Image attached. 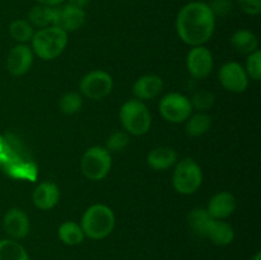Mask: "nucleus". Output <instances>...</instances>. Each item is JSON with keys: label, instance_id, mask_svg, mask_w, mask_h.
Masks as SVG:
<instances>
[{"label": "nucleus", "instance_id": "nucleus-26", "mask_svg": "<svg viewBox=\"0 0 261 260\" xmlns=\"http://www.w3.org/2000/svg\"><path fill=\"white\" fill-rule=\"evenodd\" d=\"M82 106H83V99L82 96L76 92H69V93L64 94L59 101V109L63 114L73 115L81 111Z\"/></svg>", "mask_w": 261, "mask_h": 260}, {"label": "nucleus", "instance_id": "nucleus-27", "mask_svg": "<svg viewBox=\"0 0 261 260\" xmlns=\"http://www.w3.org/2000/svg\"><path fill=\"white\" fill-rule=\"evenodd\" d=\"M214 94L206 89H201L194 93V96L190 98V103L193 109L200 110V111H208L214 105Z\"/></svg>", "mask_w": 261, "mask_h": 260}, {"label": "nucleus", "instance_id": "nucleus-34", "mask_svg": "<svg viewBox=\"0 0 261 260\" xmlns=\"http://www.w3.org/2000/svg\"><path fill=\"white\" fill-rule=\"evenodd\" d=\"M251 260H261V252H256Z\"/></svg>", "mask_w": 261, "mask_h": 260}, {"label": "nucleus", "instance_id": "nucleus-30", "mask_svg": "<svg viewBox=\"0 0 261 260\" xmlns=\"http://www.w3.org/2000/svg\"><path fill=\"white\" fill-rule=\"evenodd\" d=\"M208 5L214 17H227L233 9L232 0H211Z\"/></svg>", "mask_w": 261, "mask_h": 260}, {"label": "nucleus", "instance_id": "nucleus-31", "mask_svg": "<svg viewBox=\"0 0 261 260\" xmlns=\"http://www.w3.org/2000/svg\"><path fill=\"white\" fill-rule=\"evenodd\" d=\"M240 9L249 15H259L261 12V0H236Z\"/></svg>", "mask_w": 261, "mask_h": 260}, {"label": "nucleus", "instance_id": "nucleus-5", "mask_svg": "<svg viewBox=\"0 0 261 260\" xmlns=\"http://www.w3.org/2000/svg\"><path fill=\"white\" fill-rule=\"evenodd\" d=\"M203 183V171L191 158L180 161L173 171L172 184L177 193L184 195L194 194Z\"/></svg>", "mask_w": 261, "mask_h": 260}, {"label": "nucleus", "instance_id": "nucleus-19", "mask_svg": "<svg viewBox=\"0 0 261 260\" xmlns=\"http://www.w3.org/2000/svg\"><path fill=\"white\" fill-rule=\"evenodd\" d=\"M231 43L239 53L251 54L257 50L259 40H257L256 35L250 30H240L232 35Z\"/></svg>", "mask_w": 261, "mask_h": 260}, {"label": "nucleus", "instance_id": "nucleus-7", "mask_svg": "<svg viewBox=\"0 0 261 260\" xmlns=\"http://www.w3.org/2000/svg\"><path fill=\"white\" fill-rule=\"evenodd\" d=\"M79 88L82 93L89 99L98 101L111 93L114 88V82H112L111 75L106 71L93 70L82 78Z\"/></svg>", "mask_w": 261, "mask_h": 260}, {"label": "nucleus", "instance_id": "nucleus-15", "mask_svg": "<svg viewBox=\"0 0 261 260\" xmlns=\"http://www.w3.org/2000/svg\"><path fill=\"white\" fill-rule=\"evenodd\" d=\"M163 89V81L155 74H147L138 79L133 86V93L137 99H152Z\"/></svg>", "mask_w": 261, "mask_h": 260}, {"label": "nucleus", "instance_id": "nucleus-6", "mask_svg": "<svg viewBox=\"0 0 261 260\" xmlns=\"http://www.w3.org/2000/svg\"><path fill=\"white\" fill-rule=\"evenodd\" d=\"M83 175L92 181H99L111 170V154L103 147H92L86 150L81 161Z\"/></svg>", "mask_w": 261, "mask_h": 260}, {"label": "nucleus", "instance_id": "nucleus-10", "mask_svg": "<svg viewBox=\"0 0 261 260\" xmlns=\"http://www.w3.org/2000/svg\"><path fill=\"white\" fill-rule=\"evenodd\" d=\"M186 66L190 75L195 79L206 78L213 69V55L211 50L204 46H194L188 54Z\"/></svg>", "mask_w": 261, "mask_h": 260}, {"label": "nucleus", "instance_id": "nucleus-24", "mask_svg": "<svg viewBox=\"0 0 261 260\" xmlns=\"http://www.w3.org/2000/svg\"><path fill=\"white\" fill-rule=\"evenodd\" d=\"M9 33L12 38L17 42L24 43L32 40L33 35V27L30 24L28 20L24 19H15L10 23L9 25Z\"/></svg>", "mask_w": 261, "mask_h": 260}, {"label": "nucleus", "instance_id": "nucleus-3", "mask_svg": "<svg viewBox=\"0 0 261 260\" xmlns=\"http://www.w3.org/2000/svg\"><path fill=\"white\" fill-rule=\"evenodd\" d=\"M81 227L84 232V236L89 239H105L111 233L115 227L114 212L103 204H94L84 212Z\"/></svg>", "mask_w": 261, "mask_h": 260}, {"label": "nucleus", "instance_id": "nucleus-18", "mask_svg": "<svg viewBox=\"0 0 261 260\" xmlns=\"http://www.w3.org/2000/svg\"><path fill=\"white\" fill-rule=\"evenodd\" d=\"M148 165L157 171H165L172 167L177 161V153L172 148L160 147L154 148L148 154Z\"/></svg>", "mask_w": 261, "mask_h": 260}, {"label": "nucleus", "instance_id": "nucleus-25", "mask_svg": "<svg viewBox=\"0 0 261 260\" xmlns=\"http://www.w3.org/2000/svg\"><path fill=\"white\" fill-rule=\"evenodd\" d=\"M212 125V119L206 114H196L194 116L189 117V121L186 124V133L190 137H200L205 134Z\"/></svg>", "mask_w": 261, "mask_h": 260}, {"label": "nucleus", "instance_id": "nucleus-33", "mask_svg": "<svg viewBox=\"0 0 261 260\" xmlns=\"http://www.w3.org/2000/svg\"><path fill=\"white\" fill-rule=\"evenodd\" d=\"M65 2L66 0H37L38 4L47 5V7H58V5H61Z\"/></svg>", "mask_w": 261, "mask_h": 260}, {"label": "nucleus", "instance_id": "nucleus-16", "mask_svg": "<svg viewBox=\"0 0 261 260\" xmlns=\"http://www.w3.org/2000/svg\"><path fill=\"white\" fill-rule=\"evenodd\" d=\"M33 204L38 209L47 211V209L54 208L58 204L59 198H60V190L58 185L50 181L41 183L33 191Z\"/></svg>", "mask_w": 261, "mask_h": 260}, {"label": "nucleus", "instance_id": "nucleus-12", "mask_svg": "<svg viewBox=\"0 0 261 260\" xmlns=\"http://www.w3.org/2000/svg\"><path fill=\"white\" fill-rule=\"evenodd\" d=\"M33 63V51L24 43L14 46L7 58V69L12 75L20 76L27 73Z\"/></svg>", "mask_w": 261, "mask_h": 260}, {"label": "nucleus", "instance_id": "nucleus-28", "mask_svg": "<svg viewBox=\"0 0 261 260\" xmlns=\"http://www.w3.org/2000/svg\"><path fill=\"white\" fill-rule=\"evenodd\" d=\"M129 134L126 132H115L109 137L106 142V149L109 152H121L129 145Z\"/></svg>", "mask_w": 261, "mask_h": 260}, {"label": "nucleus", "instance_id": "nucleus-32", "mask_svg": "<svg viewBox=\"0 0 261 260\" xmlns=\"http://www.w3.org/2000/svg\"><path fill=\"white\" fill-rule=\"evenodd\" d=\"M66 4L71 5V7H75V8H79V9H83L87 7V5L89 4V2L91 0H66Z\"/></svg>", "mask_w": 261, "mask_h": 260}, {"label": "nucleus", "instance_id": "nucleus-14", "mask_svg": "<svg viewBox=\"0 0 261 260\" xmlns=\"http://www.w3.org/2000/svg\"><path fill=\"white\" fill-rule=\"evenodd\" d=\"M236 209V199L228 191H221L209 200L206 212L214 219H224Z\"/></svg>", "mask_w": 261, "mask_h": 260}, {"label": "nucleus", "instance_id": "nucleus-1", "mask_svg": "<svg viewBox=\"0 0 261 260\" xmlns=\"http://www.w3.org/2000/svg\"><path fill=\"white\" fill-rule=\"evenodd\" d=\"M216 28V17L204 2H191L184 5L176 18V31L181 40L190 46L208 42Z\"/></svg>", "mask_w": 261, "mask_h": 260}, {"label": "nucleus", "instance_id": "nucleus-11", "mask_svg": "<svg viewBox=\"0 0 261 260\" xmlns=\"http://www.w3.org/2000/svg\"><path fill=\"white\" fill-rule=\"evenodd\" d=\"M219 82L222 86L233 93H242L249 86L246 70L239 63H227L219 70Z\"/></svg>", "mask_w": 261, "mask_h": 260}, {"label": "nucleus", "instance_id": "nucleus-13", "mask_svg": "<svg viewBox=\"0 0 261 260\" xmlns=\"http://www.w3.org/2000/svg\"><path fill=\"white\" fill-rule=\"evenodd\" d=\"M3 226L13 240H20L30 232V219L22 209L12 208L5 213Z\"/></svg>", "mask_w": 261, "mask_h": 260}, {"label": "nucleus", "instance_id": "nucleus-20", "mask_svg": "<svg viewBox=\"0 0 261 260\" xmlns=\"http://www.w3.org/2000/svg\"><path fill=\"white\" fill-rule=\"evenodd\" d=\"M54 20V7H47L43 4H36L31 8L28 12V22L35 27L46 28L48 25H53Z\"/></svg>", "mask_w": 261, "mask_h": 260}, {"label": "nucleus", "instance_id": "nucleus-29", "mask_svg": "<svg viewBox=\"0 0 261 260\" xmlns=\"http://www.w3.org/2000/svg\"><path fill=\"white\" fill-rule=\"evenodd\" d=\"M246 74L254 81L261 79V51L255 50L247 58L246 61Z\"/></svg>", "mask_w": 261, "mask_h": 260}, {"label": "nucleus", "instance_id": "nucleus-22", "mask_svg": "<svg viewBox=\"0 0 261 260\" xmlns=\"http://www.w3.org/2000/svg\"><path fill=\"white\" fill-rule=\"evenodd\" d=\"M0 260H30L27 251L15 240H0Z\"/></svg>", "mask_w": 261, "mask_h": 260}, {"label": "nucleus", "instance_id": "nucleus-8", "mask_svg": "<svg viewBox=\"0 0 261 260\" xmlns=\"http://www.w3.org/2000/svg\"><path fill=\"white\" fill-rule=\"evenodd\" d=\"M193 107L190 99L181 93H170L160 102V112L163 119L170 122H182L190 117Z\"/></svg>", "mask_w": 261, "mask_h": 260}, {"label": "nucleus", "instance_id": "nucleus-2", "mask_svg": "<svg viewBox=\"0 0 261 260\" xmlns=\"http://www.w3.org/2000/svg\"><path fill=\"white\" fill-rule=\"evenodd\" d=\"M33 53L42 60H54L68 45V33L56 25L41 28L32 37Z\"/></svg>", "mask_w": 261, "mask_h": 260}, {"label": "nucleus", "instance_id": "nucleus-21", "mask_svg": "<svg viewBox=\"0 0 261 260\" xmlns=\"http://www.w3.org/2000/svg\"><path fill=\"white\" fill-rule=\"evenodd\" d=\"M58 235L59 239L65 245H69V246L82 244L84 237H86L81 224L75 223V222H64V223H61L58 229Z\"/></svg>", "mask_w": 261, "mask_h": 260}, {"label": "nucleus", "instance_id": "nucleus-4", "mask_svg": "<svg viewBox=\"0 0 261 260\" xmlns=\"http://www.w3.org/2000/svg\"><path fill=\"white\" fill-rule=\"evenodd\" d=\"M120 120L127 134L143 135L152 125L149 110L140 99H129L120 110Z\"/></svg>", "mask_w": 261, "mask_h": 260}, {"label": "nucleus", "instance_id": "nucleus-23", "mask_svg": "<svg viewBox=\"0 0 261 260\" xmlns=\"http://www.w3.org/2000/svg\"><path fill=\"white\" fill-rule=\"evenodd\" d=\"M189 226H190L191 231L195 235L201 237H205L206 228H208L209 223L212 222V217L206 212V209L203 208H195L190 212L188 217Z\"/></svg>", "mask_w": 261, "mask_h": 260}, {"label": "nucleus", "instance_id": "nucleus-17", "mask_svg": "<svg viewBox=\"0 0 261 260\" xmlns=\"http://www.w3.org/2000/svg\"><path fill=\"white\" fill-rule=\"evenodd\" d=\"M206 239L211 240L213 244L219 246H226L229 245L234 239V231L231 224L222 222L221 219H212L208 228L205 232Z\"/></svg>", "mask_w": 261, "mask_h": 260}, {"label": "nucleus", "instance_id": "nucleus-9", "mask_svg": "<svg viewBox=\"0 0 261 260\" xmlns=\"http://www.w3.org/2000/svg\"><path fill=\"white\" fill-rule=\"evenodd\" d=\"M84 22H86V12L83 9L71 7L69 4L54 7L53 25L61 28L66 33L79 30Z\"/></svg>", "mask_w": 261, "mask_h": 260}]
</instances>
